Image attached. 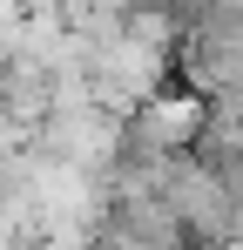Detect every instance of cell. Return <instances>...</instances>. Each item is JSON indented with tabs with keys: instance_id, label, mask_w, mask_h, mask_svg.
<instances>
[{
	"instance_id": "cell-1",
	"label": "cell",
	"mask_w": 243,
	"mask_h": 250,
	"mask_svg": "<svg viewBox=\"0 0 243 250\" xmlns=\"http://www.w3.org/2000/svg\"><path fill=\"white\" fill-rule=\"evenodd\" d=\"M209 95L202 88H162V95H149L135 115H128V149L135 156H196L202 135H209ZM122 149V156H128Z\"/></svg>"
}]
</instances>
